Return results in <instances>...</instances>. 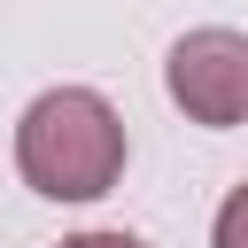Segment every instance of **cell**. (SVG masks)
<instances>
[{
    "label": "cell",
    "mask_w": 248,
    "mask_h": 248,
    "mask_svg": "<svg viewBox=\"0 0 248 248\" xmlns=\"http://www.w3.org/2000/svg\"><path fill=\"white\" fill-rule=\"evenodd\" d=\"M163 85H170V101H178L194 124H209V132L240 124V116H248V39L225 31V23L186 31V39L170 46V62H163Z\"/></svg>",
    "instance_id": "obj_2"
},
{
    "label": "cell",
    "mask_w": 248,
    "mask_h": 248,
    "mask_svg": "<svg viewBox=\"0 0 248 248\" xmlns=\"http://www.w3.org/2000/svg\"><path fill=\"white\" fill-rule=\"evenodd\" d=\"M209 248H248V178L225 194V209H217V225H209Z\"/></svg>",
    "instance_id": "obj_3"
},
{
    "label": "cell",
    "mask_w": 248,
    "mask_h": 248,
    "mask_svg": "<svg viewBox=\"0 0 248 248\" xmlns=\"http://www.w3.org/2000/svg\"><path fill=\"white\" fill-rule=\"evenodd\" d=\"M54 248H147V240H132V232H70Z\"/></svg>",
    "instance_id": "obj_4"
},
{
    "label": "cell",
    "mask_w": 248,
    "mask_h": 248,
    "mask_svg": "<svg viewBox=\"0 0 248 248\" xmlns=\"http://www.w3.org/2000/svg\"><path fill=\"white\" fill-rule=\"evenodd\" d=\"M16 170L46 202H101L124 178V116L93 85H54L16 124Z\"/></svg>",
    "instance_id": "obj_1"
}]
</instances>
